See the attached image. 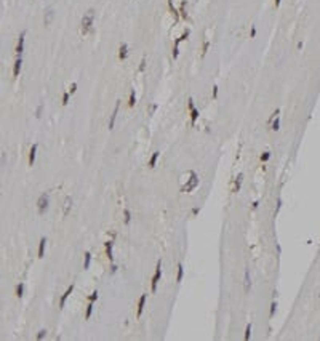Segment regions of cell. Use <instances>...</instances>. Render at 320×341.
Instances as JSON below:
<instances>
[{"label": "cell", "mask_w": 320, "mask_h": 341, "mask_svg": "<svg viewBox=\"0 0 320 341\" xmlns=\"http://www.w3.org/2000/svg\"><path fill=\"white\" fill-rule=\"evenodd\" d=\"M93 21H95V10H88L87 13L83 15L82 18V34H88L91 26H93Z\"/></svg>", "instance_id": "cell-1"}, {"label": "cell", "mask_w": 320, "mask_h": 341, "mask_svg": "<svg viewBox=\"0 0 320 341\" xmlns=\"http://www.w3.org/2000/svg\"><path fill=\"white\" fill-rule=\"evenodd\" d=\"M198 186V176L195 172H190V178L187 180V183L181 188V192H192L195 188Z\"/></svg>", "instance_id": "cell-2"}, {"label": "cell", "mask_w": 320, "mask_h": 341, "mask_svg": "<svg viewBox=\"0 0 320 341\" xmlns=\"http://www.w3.org/2000/svg\"><path fill=\"white\" fill-rule=\"evenodd\" d=\"M160 277H162V260H159V261H157L155 274H154L152 280H151V288H152V292H155V290H157V283H159V280H160Z\"/></svg>", "instance_id": "cell-3"}, {"label": "cell", "mask_w": 320, "mask_h": 341, "mask_svg": "<svg viewBox=\"0 0 320 341\" xmlns=\"http://www.w3.org/2000/svg\"><path fill=\"white\" fill-rule=\"evenodd\" d=\"M48 203H50V197H48V194L47 192H43L40 197H39V200H37V208H39V213H43L47 208H48Z\"/></svg>", "instance_id": "cell-4"}, {"label": "cell", "mask_w": 320, "mask_h": 341, "mask_svg": "<svg viewBox=\"0 0 320 341\" xmlns=\"http://www.w3.org/2000/svg\"><path fill=\"white\" fill-rule=\"evenodd\" d=\"M24 39H26V31H23L21 32V35H19V40H18V45H16V56H21L23 55V51H24Z\"/></svg>", "instance_id": "cell-5"}, {"label": "cell", "mask_w": 320, "mask_h": 341, "mask_svg": "<svg viewBox=\"0 0 320 341\" xmlns=\"http://www.w3.org/2000/svg\"><path fill=\"white\" fill-rule=\"evenodd\" d=\"M119 106H120V101L115 103V108H114V112H112L111 120H109V130H112L114 125H115V119H117V114H119Z\"/></svg>", "instance_id": "cell-6"}, {"label": "cell", "mask_w": 320, "mask_h": 341, "mask_svg": "<svg viewBox=\"0 0 320 341\" xmlns=\"http://www.w3.org/2000/svg\"><path fill=\"white\" fill-rule=\"evenodd\" d=\"M53 18H55L53 8H48V10L45 11V16H43V24H45V26H50V24H51V21H53Z\"/></svg>", "instance_id": "cell-7"}, {"label": "cell", "mask_w": 320, "mask_h": 341, "mask_svg": "<svg viewBox=\"0 0 320 341\" xmlns=\"http://www.w3.org/2000/svg\"><path fill=\"white\" fill-rule=\"evenodd\" d=\"M72 292H74V285H69V287H67V290H66V292H64V295L61 296V301H59V308H64V304H66V300L69 298V295L72 293Z\"/></svg>", "instance_id": "cell-8"}, {"label": "cell", "mask_w": 320, "mask_h": 341, "mask_svg": "<svg viewBox=\"0 0 320 341\" xmlns=\"http://www.w3.org/2000/svg\"><path fill=\"white\" fill-rule=\"evenodd\" d=\"M243 287H245V293L250 292L251 288V280H250V271L245 269V277H243Z\"/></svg>", "instance_id": "cell-9"}, {"label": "cell", "mask_w": 320, "mask_h": 341, "mask_svg": "<svg viewBox=\"0 0 320 341\" xmlns=\"http://www.w3.org/2000/svg\"><path fill=\"white\" fill-rule=\"evenodd\" d=\"M21 66H23V59H21V56H18L16 61H15V66H13V75L18 77L19 72H21Z\"/></svg>", "instance_id": "cell-10"}, {"label": "cell", "mask_w": 320, "mask_h": 341, "mask_svg": "<svg viewBox=\"0 0 320 341\" xmlns=\"http://www.w3.org/2000/svg\"><path fill=\"white\" fill-rule=\"evenodd\" d=\"M146 300H147V295H141V298H139V301H138V317L143 314V311H144V304H146Z\"/></svg>", "instance_id": "cell-11"}, {"label": "cell", "mask_w": 320, "mask_h": 341, "mask_svg": "<svg viewBox=\"0 0 320 341\" xmlns=\"http://www.w3.org/2000/svg\"><path fill=\"white\" fill-rule=\"evenodd\" d=\"M126 56H128V45L126 44H122L120 45V48H119V58L120 59H126Z\"/></svg>", "instance_id": "cell-12"}, {"label": "cell", "mask_w": 320, "mask_h": 341, "mask_svg": "<svg viewBox=\"0 0 320 341\" xmlns=\"http://www.w3.org/2000/svg\"><path fill=\"white\" fill-rule=\"evenodd\" d=\"M106 256L109 258V261H114V256H112V247H114V240H109L106 242Z\"/></svg>", "instance_id": "cell-13"}, {"label": "cell", "mask_w": 320, "mask_h": 341, "mask_svg": "<svg viewBox=\"0 0 320 341\" xmlns=\"http://www.w3.org/2000/svg\"><path fill=\"white\" fill-rule=\"evenodd\" d=\"M37 144H32V147H31V151H29V165L32 167L34 165V162H35V155H37Z\"/></svg>", "instance_id": "cell-14"}, {"label": "cell", "mask_w": 320, "mask_h": 341, "mask_svg": "<svg viewBox=\"0 0 320 341\" xmlns=\"http://www.w3.org/2000/svg\"><path fill=\"white\" fill-rule=\"evenodd\" d=\"M45 247H47V239L42 237L40 239V244H39V258H43L45 255Z\"/></svg>", "instance_id": "cell-15"}, {"label": "cell", "mask_w": 320, "mask_h": 341, "mask_svg": "<svg viewBox=\"0 0 320 341\" xmlns=\"http://www.w3.org/2000/svg\"><path fill=\"white\" fill-rule=\"evenodd\" d=\"M242 181H243V175H239L237 178H235V181H234V192H239L240 191V186H242Z\"/></svg>", "instance_id": "cell-16"}, {"label": "cell", "mask_w": 320, "mask_h": 341, "mask_svg": "<svg viewBox=\"0 0 320 341\" xmlns=\"http://www.w3.org/2000/svg\"><path fill=\"white\" fill-rule=\"evenodd\" d=\"M134 104H136V93H134V90H131L130 98H128V108H134Z\"/></svg>", "instance_id": "cell-17"}, {"label": "cell", "mask_w": 320, "mask_h": 341, "mask_svg": "<svg viewBox=\"0 0 320 341\" xmlns=\"http://www.w3.org/2000/svg\"><path fill=\"white\" fill-rule=\"evenodd\" d=\"M168 8H170V11L173 13V16H175V21H178L179 19V11H178L175 6H173V3H171V0H168Z\"/></svg>", "instance_id": "cell-18"}, {"label": "cell", "mask_w": 320, "mask_h": 341, "mask_svg": "<svg viewBox=\"0 0 320 341\" xmlns=\"http://www.w3.org/2000/svg\"><path fill=\"white\" fill-rule=\"evenodd\" d=\"M70 205H72V199H70V197H66V202H64V211H62V215H64V216H66L67 213H69Z\"/></svg>", "instance_id": "cell-19"}, {"label": "cell", "mask_w": 320, "mask_h": 341, "mask_svg": "<svg viewBox=\"0 0 320 341\" xmlns=\"http://www.w3.org/2000/svg\"><path fill=\"white\" fill-rule=\"evenodd\" d=\"M198 116H200V112H198V109H192V111H190V123H192V125H194V123L197 122Z\"/></svg>", "instance_id": "cell-20"}, {"label": "cell", "mask_w": 320, "mask_h": 341, "mask_svg": "<svg viewBox=\"0 0 320 341\" xmlns=\"http://www.w3.org/2000/svg\"><path fill=\"white\" fill-rule=\"evenodd\" d=\"M159 155H160V152H154V154H152L151 160H149V168H154V167H155V163H157Z\"/></svg>", "instance_id": "cell-21"}, {"label": "cell", "mask_w": 320, "mask_h": 341, "mask_svg": "<svg viewBox=\"0 0 320 341\" xmlns=\"http://www.w3.org/2000/svg\"><path fill=\"white\" fill-rule=\"evenodd\" d=\"M183 275H184V269H183V264L179 263V264H178V277H176V282H178V283L183 280Z\"/></svg>", "instance_id": "cell-22"}, {"label": "cell", "mask_w": 320, "mask_h": 341, "mask_svg": "<svg viewBox=\"0 0 320 341\" xmlns=\"http://www.w3.org/2000/svg\"><path fill=\"white\" fill-rule=\"evenodd\" d=\"M279 128H280V119H279V117H275V119L272 120V123H271V130L277 131Z\"/></svg>", "instance_id": "cell-23"}, {"label": "cell", "mask_w": 320, "mask_h": 341, "mask_svg": "<svg viewBox=\"0 0 320 341\" xmlns=\"http://www.w3.org/2000/svg\"><path fill=\"white\" fill-rule=\"evenodd\" d=\"M91 312H93V301H90L88 306H87V312H85V319H87V320L91 317Z\"/></svg>", "instance_id": "cell-24"}, {"label": "cell", "mask_w": 320, "mask_h": 341, "mask_svg": "<svg viewBox=\"0 0 320 341\" xmlns=\"http://www.w3.org/2000/svg\"><path fill=\"white\" fill-rule=\"evenodd\" d=\"M90 263H91V253L87 252V253H85V263H83V267H85V269H88V267H90Z\"/></svg>", "instance_id": "cell-25"}, {"label": "cell", "mask_w": 320, "mask_h": 341, "mask_svg": "<svg viewBox=\"0 0 320 341\" xmlns=\"http://www.w3.org/2000/svg\"><path fill=\"white\" fill-rule=\"evenodd\" d=\"M23 293H24V283H18V285H16V296L21 298Z\"/></svg>", "instance_id": "cell-26"}, {"label": "cell", "mask_w": 320, "mask_h": 341, "mask_svg": "<svg viewBox=\"0 0 320 341\" xmlns=\"http://www.w3.org/2000/svg\"><path fill=\"white\" fill-rule=\"evenodd\" d=\"M250 338H251V324H248L245 330V341H250Z\"/></svg>", "instance_id": "cell-27"}, {"label": "cell", "mask_w": 320, "mask_h": 341, "mask_svg": "<svg viewBox=\"0 0 320 341\" xmlns=\"http://www.w3.org/2000/svg\"><path fill=\"white\" fill-rule=\"evenodd\" d=\"M186 3H187V2L184 0V2L181 3V10H179V15H181L183 18H187V13H186Z\"/></svg>", "instance_id": "cell-28"}, {"label": "cell", "mask_w": 320, "mask_h": 341, "mask_svg": "<svg viewBox=\"0 0 320 341\" xmlns=\"http://www.w3.org/2000/svg\"><path fill=\"white\" fill-rule=\"evenodd\" d=\"M123 216H125V218H123V219H125V224H128V223L131 221V213H130V210H125V211H123Z\"/></svg>", "instance_id": "cell-29"}, {"label": "cell", "mask_w": 320, "mask_h": 341, "mask_svg": "<svg viewBox=\"0 0 320 341\" xmlns=\"http://www.w3.org/2000/svg\"><path fill=\"white\" fill-rule=\"evenodd\" d=\"M69 96H70L69 91H64V95H62V106H66L69 103Z\"/></svg>", "instance_id": "cell-30"}, {"label": "cell", "mask_w": 320, "mask_h": 341, "mask_svg": "<svg viewBox=\"0 0 320 341\" xmlns=\"http://www.w3.org/2000/svg\"><path fill=\"white\" fill-rule=\"evenodd\" d=\"M275 311H277V301H274L272 304H271V314H269V317H274V314H275Z\"/></svg>", "instance_id": "cell-31"}, {"label": "cell", "mask_w": 320, "mask_h": 341, "mask_svg": "<svg viewBox=\"0 0 320 341\" xmlns=\"http://www.w3.org/2000/svg\"><path fill=\"white\" fill-rule=\"evenodd\" d=\"M269 159H271V152L266 151V152L261 154V162H266V160H269Z\"/></svg>", "instance_id": "cell-32"}, {"label": "cell", "mask_w": 320, "mask_h": 341, "mask_svg": "<svg viewBox=\"0 0 320 341\" xmlns=\"http://www.w3.org/2000/svg\"><path fill=\"white\" fill-rule=\"evenodd\" d=\"M208 47H210V42L207 40V42H205V44H203V47H202V56H205V55H207V51H208Z\"/></svg>", "instance_id": "cell-33"}, {"label": "cell", "mask_w": 320, "mask_h": 341, "mask_svg": "<svg viewBox=\"0 0 320 341\" xmlns=\"http://www.w3.org/2000/svg\"><path fill=\"white\" fill-rule=\"evenodd\" d=\"M45 336H47V330H40L37 333V339H43Z\"/></svg>", "instance_id": "cell-34"}, {"label": "cell", "mask_w": 320, "mask_h": 341, "mask_svg": "<svg viewBox=\"0 0 320 341\" xmlns=\"http://www.w3.org/2000/svg\"><path fill=\"white\" fill-rule=\"evenodd\" d=\"M96 300H98V292H93V293L88 296V301H93V303H95Z\"/></svg>", "instance_id": "cell-35"}, {"label": "cell", "mask_w": 320, "mask_h": 341, "mask_svg": "<svg viewBox=\"0 0 320 341\" xmlns=\"http://www.w3.org/2000/svg\"><path fill=\"white\" fill-rule=\"evenodd\" d=\"M187 108H189V111L195 109V106H194V99H192V98H189V101H187Z\"/></svg>", "instance_id": "cell-36"}, {"label": "cell", "mask_w": 320, "mask_h": 341, "mask_svg": "<svg viewBox=\"0 0 320 341\" xmlns=\"http://www.w3.org/2000/svg\"><path fill=\"white\" fill-rule=\"evenodd\" d=\"M178 55H179V47L175 45V47H173V58H175V59L178 58Z\"/></svg>", "instance_id": "cell-37"}, {"label": "cell", "mask_w": 320, "mask_h": 341, "mask_svg": "<svg viewBox=\"0 0 320 341\" xmlns=\"http://www.w3.org/2000/svg\"><path fill=\"white\" fill-rule=\"evenodd\" d=\"M42 111H43V106L40 104L39 108H37V111H35V117H40V116H42Z\"/></svg>", "instance_id": "cell-38"}, {"label": "cell", "mask_w": 320, "mask_h": 341, "mask_svg": "<svg viewBox=\"0 0 320 341\" xmlns=\"http://www.w3.org/2000/svg\"><path fill=\"white\" fill-rule=\"evenodd\" d=\"M75 91H77V83H72V85H70V88H69V93L72 95V93H75Z\"/></svg>", "instance_id": "cell-39"}, {"label": "cell", "mask_w": 320, "mask_h": 341, "mask_svg": "<svg viewBox=\"0 0 320 341\" xmlns=\"http://www.w3.org/2000/svg\"><path fill=\"white\" fill-rule=\"evenodd\" d=\"M144 69H146V59L143 58V59H141V66H139V70H141V72H144Z\"/></svg>", "instance_id": "cell-40"}, {"label": "cell", "mask_w": 320, "mask_h": 341, "mask_svg": "<svg viewBox=\"0 0 320 341\" xmlns=\"http://www.w3.org/2000/svg\"><path fill=\"white\" fill-rule=\"evenodd\" d=\"M218 90H219L218 85H215V87H213V98H215V99L218 98Z\"/></svg>", "instance_id": "cell-41"}, {"label": "cell", "mask_w": 320, "mask_h": 341, "mask_svg": "<svg viewBox=\"0 0 320 341\" xmlns=\"http://www.w3.org/2000/svg\"><path fill=\"white\" fill-rule=\"evenodd\" d=\"M280 207H282V199L279 197V199H277V211L280 210Z\"/></svg>", "instance_id": "cell-42"}, {"label": "cell", "mask_w": 320, "mask_h": 341, "mask_svg": "<svg viewBox=\"0 0 320 341\" xmlns=\"http://www.w3.org/2000/svg\"><path fill=\"white\" fill-rule=\"evenodd\" d=\"M198 211H200V208L194 207V208H192V215H194V216H195V215H198Z\"/></svg>", "instance_id": "cell-43"}, {"label": "cell", "mask_w": 320, "mask_h": 341, "mask_svg": "<svg viewBox=\"0 0 320 341\" xmlns=\"http://www.w3.org/2000/svg\"><path fill=\"white\" fill-rule=\"evenodd\" d=\"M117 269H119V267H117L115 264H112V266H111V272H112V274H114V272H117Z\"/></svg>", "instance_id": "cell-44"}, {"label": "cell", "mask_w": 320, "mask_h": 341, "mask_svg": "<svg viewBox=\"0 0 320 341\" xmlns=\"http://www.w3.org/2000/svg\"><path fill=\"white\" fill-rule=\"evenodd\" d=\"M258 205H259V200H254V202H253V205H251V207H253V208L256 210V208H258Z\"/></svg>", "instance_id": "cell-45"}, {"label": "cell", "mask_w": 320, "mask_h": 341, "mask_svg": "<svg viewBox=\"0 0 320 341\" xmlns=\"http://www.w3.org/2000/svg\"><path fill=\"white\" fill-rule=\"evenodd\" d=\"M256 35V27H251V37H254Z\"/></svg>", "instance_id": "cell-46"}, {"label": "cell", "mask_w": 320, "mask_h": 341, "mask_svg": "<svg viewBox=\"0 0 320 341\" xmlns=\"http://www.w3.org/2000/svg\"><path fill=\"white\" fill-rule=\"evenodd\" d=\"M2 165H5V152H2Z\"/></svg>", "instance_id": "cell-47"}, {"label": "cell", "mask_w": 320, "mask_h": 341, "mask_svg": "<svg viewBox=\"0 0 320 341\" xmlns=\"http://www.w3.org/2000/svg\"><path fill=\"white\" fill-rule=\"evenodd\" d=\"M280 5V0H275V6H279Z\"/></svg>", "instance_id": "cell-48"}]
</instances>
